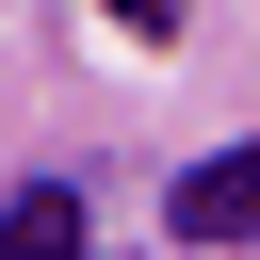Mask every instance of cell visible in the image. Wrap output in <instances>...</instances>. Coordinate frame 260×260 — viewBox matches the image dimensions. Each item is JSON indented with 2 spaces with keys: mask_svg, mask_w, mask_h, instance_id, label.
<instances>
[{
  "mask_svg": "<svg viewBox=\"0 0 260 260\" xmlns=\"http://www.w3.org/2000/svg\"><path fill=\"white\" fill-rule=\"evenodd\" d=\"M98 16H114V32H179V0H98Z\"/></svg>",
  "mask_w": 260,
  "mask_h": 260,
  "instance_id": "3957f363",
  "label": "cell"
},
{
  "mask_svg": "<svg viewBox=\"0 0 260 260\" xmlns=\"http://www.w3.org/2000/svg\"><path fill=\"white\" fill-rule=\"evenodd\" d=\"M0 260H81V195H65V179L0 195Z\"/></svg>",
  "mask_w": 260,
  "mask_h": 260,
  "instance_id": "7a4b0ae2",
  "label": "cell"
},
{
  "mask_svg": "<svg viewBox=\"0 0 260 260\" xmlns=\"http://www.w3.org/2000/svg\"><path fill=\"white\" fill-rule=\"evenodd\" d=\"M162 211H179V244H260V146H211Z\"/></svg>",
  "mask_w": 260,
  "mask_h": 260,
  "instance_id": "6da1fadb",
  "label": "cell"
}]
</instances>
